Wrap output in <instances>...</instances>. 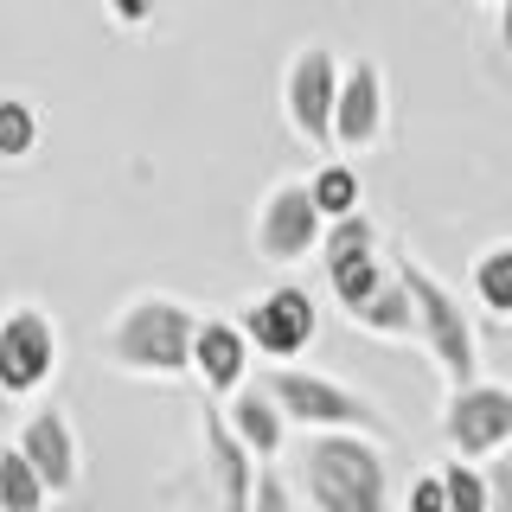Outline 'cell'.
<instances>
[{"label":"cell","instance_id":"6da1fadb","mask_svg":"<svg viewBox=\"0 0 512 512\" xmlns=\"http://www.w3.org/2000/svg\"><path fill=\"white\" fill-rule=\"evenodd\" d=\"M320 276H327V295L359 333L397 346L416 340V308H410V282L404 269L384 256V237L372 218H340L327 224V244H320Z\"/></svg>","mask_w":512,"mask_h":512},{"label":"cell","instance_id":"7a4b0ae2","mask_svg":"<svg viewBox=\"0 0 512 512\" xmlns=\"http://www.w3.org/2000/svg\"><path fill=\"white\" fill-rule=\"evenodd\" d=\"M199 320L180 295H160L141 288L128 295L103 327V359L122 378H148V384H180L192 378V340H199Z\"/></svg>","mask_w":512,"mask_h":512},{"label":"cell","instance_id":"3957f363","mask_svg":"<svg viewBox=\"0 0 512 512\" xmlns=\"http://www.w3.org/2000/svg\"><path fill=\"white\" fill-rule=\"evenodd\" d=\"M295 487L308 512H397L391 461L378 436H308Z\"/></svg>","mask_w":512,"mask_h":512},{"label":"cell","instance_id":"277c9868","mask_svg":"<svg viewBox=\"0 0 512 512\" xmlns=\"http://www.w3.org/2000/svg\"><path fill=\"white\" fill-rule=\"evenodd\" d=\"M410 282V308H416V346L429 352V365L442 372V384H474L480 378V340H474V320L461 308V295L448 288L423 256H397Z\"/></svg>","mask_w":512,"mask_h":512},{"label":"cell","instance_id":"5b68a950","mask_svg":"<svg viewBox=\"0 0 512 512\" xmlns=\"http://www.w3.org/2000/svg\"><path fill=\"white\" fill-rule=\"evenodd\" d=\"M282 397L288 423L301 436H391V416H384L365 391H352L346 378L314 372V365H276L263 378Z\"/></svg>","mask_w":512,"mask_h":512},{"label":"cell","instance_id":"8992f818","mask_svg":"<svg viewBox=\"0 0 512 512\" xmlns=\"http://www.w3.org/2000/svg\"><path fill=\"white\" fill-rule=\"evenodd\" d=\"M58 365H64V340H58V320L39 301L0 308V397L7 404H39V391L58 378Z\"/></svg>","mask_w":512,"mask_h":512},{"label":"cell","instance_id":"52a82bcc","mask_svg":"<svg viewBox=\"0 0 512 512\" xmlns=\"http://www.w3.org/2000/svg\"><path fill=\"white\" fill-rule=\"evenodd\" d=\"M320 244H327V212L314 205L308 180H276L256 199L250 250L263 256L269 269H301L308 256H320Z\"/></svg>","mask_w":512,"mask_h":512},{"label":"cell","instance_id":"ba28073f","mask_svg":"<svg viewBox=\"0 0 512 512\" xmlns=\"http://www.w3.org/2000/svg\"><path fill=\"white\" fill-rule=\"evenodd\" d=\"M442 442H448V455L480 461V468L512 455V384L500 378L455 384L442 397Z\"/></svg>","mask_w":512,"mask_h":512},{"label":"cell","instance_id":"9c48e42d","mask_svg":"<svg viewBox=\"0 0 512 512\" xmlns=\"http://www.w3.org/2000/svg\"><path fill=\"white\" fill-rule=\"evenodd\" d=\"M237 320H244L256 359H269V365H308V346L320 340V301L295 282L263 288Z\"/></svg>","mask_w":512,"mask_h":512},{"label":"cell","instance_id":"30bf717a","mask_svg":"<svg viewBox=\"0 0 512 512\" xmlns=\"http://www.w3.org/2000/svg\"><path fill=\"white\" fill-rule=\"evenodd\" d=\"M340 77H346V64L333 58L327 45H301V52L282 64V116H288V128H295V141L333 148V109H340Z\"/></svg>","mask_w":512,"mask_h":512},{"label":"cell","instance_id":"8fae6325","mask_svg":"<svg viewBox=\"0 0 512 512\" xmlns=\"http://www.w3.org/2000/svg\"><path fill=\"white\" fill-rule=\"evenodd\" d=\"M13 442H20V455L39 468V480L52 487V500H71L77 487H84V442H77V423L64 404H32L26 423L13 429Z\"/></svg>","mask_w":512,"mask_h":512},{"label":"cell","instance_id":"7c38bea8","mask_svg":"<svg viewBox=\"0 0 512 512\" xmlns=\"http://www.w3.org/2000/svg\"><path fill=\"white\" fill-rule=\"evenodd\" d=\"M391 128V90H384L378 58H352L340 77V109H333V148L340 154H372Z\"/></svg>","mask_w":512,"mask_h":512},{"label":"cell","instance_id":"4fadbf2b","mask_svg":"<svg viewBox=\"0 0 512 512\" xmlns=\"http://www.w3.org/2000/svg\"><path fill=\"white\" fill-rule=\"evenodd\" d=\"M199 461H205V493H212V506L218 512H250L263 461L231 436L224 410H199Z\"/></svg>","mask_w":512,"mask_h":512},{"label":"cell","instance_id":"5bb4252c","mask_svg":"<svg viewBox=\"0 0 512 512\" xmlns=\"http://www.w3.org/2000/svg\"><path fill=\"white\" fill-rule=\"evenodd\" d=\"M250 365H256V346H250L244 320L205 314L199 340H192V384H199L205 397H231V391L250 384Z\"/></svg>","mask_w":512,"mask_h":512},{"label":"cell","instance_id":"9a60e30c","mask_svg":"<svg viewBox=\"0 0 512 512\" xmlns=\"http://www.w3.org/2000/svg\"><path fill=\"white\" fill-rule=\"evenodd\" d=\"M224 423H231V436L250 448L256 461H276L288 436H295V423H288V410H282V397L269 391V384H244V391H231L224 397Z\"/></svg>","mask_w":512,"mask_h":512},{"label":"cell","instance_id":"2e32d148","mask_svg":"<svg viewBox=\"0 0 512 512\" xmlns=\"http://www.w3.org/2000/svg\"><path fill=\"white\" fill-rule=\"evenodd\" d=\"M308 192H314L320 212H327V224L365 212V180H359V167H352L346 154H340V160H320V167L308 173Z\"/></svg>","mask_w":512,"mask_h":512},{"label":"cell","instance_id":"e0dca14e","mask_svg":"<svg viewBox=\"0 0 512 512\" xmlns=\"http://www.w3.org/2000/svg\"><path fill=\"white\" fill-rule=\"evenodd\" d=\"M0 512H52V487L20 455V442H0Z\"/></svg>","mask_w":512,"mask_h":512},{"label":"cell","instance_id":"ac0fdd59","mask_svg":"<svg viewBox=\"0 0 512 512\" xmlns=\"http://www.w3.org/2000/svg\"><path fill=\"white\" fill-rule=\"evenodd\" d=\"M468 295L480 301V314L493 320H512V244H493L474 256L468 269Z\"/></svg>","mask_w":512,"mask_h":512},{"label":"cell","instance_id":"d6986e66","mask_svg":"<svg viewBox=\"0 0 512 512\" xmlns=\"http://www.w3.org/2000/svg\"><path fill=\"white\" fill-rule=\"evenodd\" d=\"M442 480H448V512H493V468L448 455L442 461Z\"/></svg>","mask_w":512,"mask_h":512},{"label":"cell","instance_id":"ffe728a7","mask_svg":"<svg viewBox=\"0 0 512 512\" xmlns=\"http://www.w3.org/2000/svg\"><path fill=\"white\" fill-rule=\"evenodd\" d=\"M39 148V109L26 96H0V160H26Z\"/></svg>","mask_w":512,"mask_h":512},{"label":"cell","instance_id":"44dd1931","mask_svg":"<svg viewBox=\"0 0 512 512\" xmlns=\"http://www.w3.org/2000/svg\"><path fill=\"white\" fill-rule=\"evenodd\" d=\"M250 512H301V487L276 468V461L256 474V500H250Z\"/></svg>","mask_w":512,"mask_h":512},{"label":"cell","instance_id":"7402d4cb","mask_svg":"<svg viewBox=\"0 0 512 512\" xmlns=\"http://www.w3.org/2000/svg\"><path fill=\"white\" fill-rule=\"evenodd\" d=\"M404 512H448V480H442V468L410 474V487H404Z\"/></svg>","mask_w":512,"mask_h":512},{"label":"cell","instance_id":"603a6c76","mask_svg":"<svg viewBox=\"0 0 512 512\" xmlns=\"http://www.w3.org/2000/svg\"><path fill=\"white\" fill-rule=\"evenodd\" d=\"M103 13H109V20H116L122 32H141V26H154L160 0H103Z\"/></svg>","mask_w":512,"mask_h":512},{"label":"cell","instance_id":"cb8c5ba5","mask_svg":"<svg viewBox=\"0 0 512 512\" xmlns=\"http://www.w3.org/2000/svg\"><path fill=\"white\" fill-rule=\"evenodd\" d=\"M493 512H512V468L493 461Z\"/></svg>","mask_w":512,"mask_h":512},{"label":"cell","instance_id":"d4e9b609","mask_svg":"<svg viewBox=\"0 0 512 512\" xmlns=\"http://www.w3.org/2000/svg\"><path fill=\"white\" fill-rule=\"evenodd\" d=\"M500 45L512 52V0H500Z\"/></svg>","mask_w":512,"mask_h":512},{"label":"cell","instance_id":"484cf974","mask_svg":"<svg viewBox=\"0 0 512 512\" xmlns=\"http://www.w3.org/2000/svg\"><path fill=\"white\" fill-rule=\"evenodd\" d=\"M480 7H500V0H480Z\"/></svg>","mask_w":512,"mask_h":512},{"label":"cell","instance_id":"4316f807","mask_svg":"<svg viewBox=\"0 0 512 512\" xmlns=\"http://www.w3.org/2000/svg\"><path fill=\"white\" fill-rule=\"evenodd\" d=\"M500 461H506V468H512V455H500Z\"/></svg>","mask_w":512,"mask_h":512}]
</instances>
